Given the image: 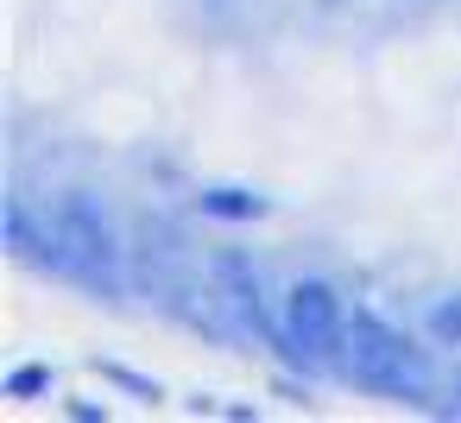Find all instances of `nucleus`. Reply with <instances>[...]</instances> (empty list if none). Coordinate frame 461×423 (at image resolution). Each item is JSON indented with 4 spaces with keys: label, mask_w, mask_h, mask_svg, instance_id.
I'll return each mask as SVG.
<instances>
[{
    "label": "nucleus",
    "mask_w": 461,
    "mask_h": 423,
    "mask_svg": "<svg viewBox=\"0 0 461 423\" xmlns=\"http://www.w3.org/2000/svg\"><path fill=\"white\" fill-rule=\"evenodd\" d=\"M423 328H429L436 347H461V297H442V303L423 316Z\"/></svg>",
    "instance_id": "39448f33"
},
{
    "label": "nucleus",
    "mask_w": 461,
    "mask_h": 423,
    "mask_svg": "<svg viewBox=\"0 0 461 423\" xmlns=\"http://www.w3.org/2000/svg\"><path fill=\"white\" fill-rule=\"evenodd\" d=\"M455 410H461V398H455Z\"/></svg>",
    "instance_id": "0eeeda50"
},
{
    "label": "nucleus",
    "mask_w": 461,
    "mask_h": 423,
    "mask_svg": "<svg viewBox=\"0 0 461 423\" xmlns=\"http://www.w3.org/2000/svg\"><path fill=\"white\" fill-rule=\"evenodd\" d=\"M196 209H203V215H215V221H259V215H266V196L234 190V184H209V190L196 196Z\"/></svg>",
    "instance_id": "20e7f679"
},
{
    "label": "nucleus",
    "mask_w": 461,
    "mask_h": 423,
    "mask_svg": "<svg viewBox=\"0 0 461 423\" xmlns=\"http://www.w3.org/2000/svg\"><path fill=\"white\" fill-rule=\"evenodd\" d=\"M209 284H215V297H228V310L240 316V328H253L259 341L285 347V316L266 310V284H259L253 253H240V247H215V259H209Z\"/></svg>",
    "instance_id": "7ed1b4c3"
},
{
    "label": "nucleus",
    "mask_w": 461,
    "mask_h": 423,
    "mask_svg": "<svg viewBox=\"0 0 461 423\" xmlns=\"http://www.w3.org/2000/svg\"><path fill=\"white\" fill-rule=\"evenodd\" d=\"M285 347L303 360V366H335L341 354V335H348V310H341V291L322 284V278H297L285 291Z\"/></svg>",
    "instance_id": "f03ea898"
},
{
    "label": "nucleus",
    "mask_w": 461,
    "mask_h": 423,
    "mask_svg": "<svg viewBox=\"0 0 461 423\" xmlns=\"http://www.w3.org/2000/svg\"><path fill=\"white\" fill-rule=\"evenodd\" d=\"M7 398H39V392H51V366L45 360H26V366H14L7 373V385H0Z\"/></svg>",
    "instance_id": "423d86ee"
},
{
    "label": "nucleus",
    "mask_w": 461,
    "mask_h": 423,
    "mask_svg": "<svg viewBox=\"0 0 461 423\" xmlns=\"http://www.w3.org/2000/svg\"><path fill=\"white\" fill-rule=\"evenodd\" d=\"M335 373L348 385H360V392H379V398H429V354L404 328H392L385 316H373V310L348 316Z\"/></svg>",
    "instance_id": "f257e3e1"
}]
</instances>
